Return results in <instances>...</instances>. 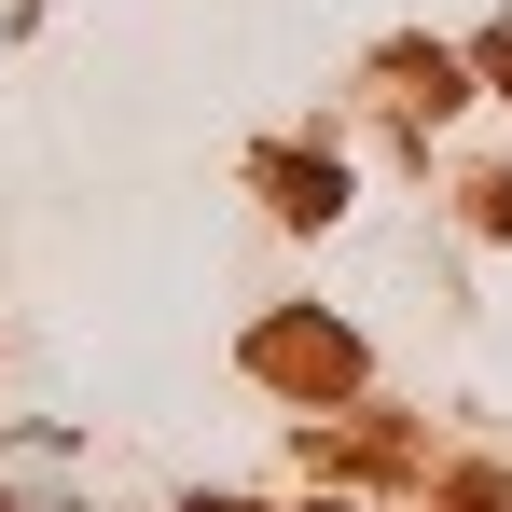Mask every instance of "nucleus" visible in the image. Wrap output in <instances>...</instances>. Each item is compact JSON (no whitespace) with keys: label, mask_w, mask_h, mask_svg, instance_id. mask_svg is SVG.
I'll return each mask as SVG.
<instances>
[{"label":"nucleus","mask_w":512,"mask_h":512,"mask_svg":"<svg viewBox=\"0 0 512 512\" xmlns=\"http://www.w3.org/2000/svg\"><path fill=\"white\" fill-rule=\"evenodd\" d=\"M263 374H291V388H346V374H360V346H346V333H305V319H277V333H263Z\"/></svg>","instance_id":"nucleus-1"},{"label":"nucleus","mask_w":512,"mask_h":512,"mask_svg":"<svg viewBox=\"0 0 512 512\" xmlns=\"http://www.w3.org/2000/svg\"><path fill=\"white\" fill-rule=\"evenodd\" d=\"M277 208H291V222H333L346 180H333V167H277Z\"/></svg>","instance_id":"nucleus-2"},{"label":"nucleus","mask_w":512,"mask_h":512,"mask_svg":"<svg viewBox=\"0 0 512 512\" xmlns=\"http://www.w3.org/2000/svg\"><path fill=\"white\" fill-rule=\"evenodd\" d=\"M194 512H263V499H194Z\"/></svg>","instance_id":"nucleus-3"},{"label":"nucleus","mask_w":512,"mask_h":512,"mask_svg":"<svg viewBox=\"0 0 512 512\" xmlns=\"http://www.w3.org/2000/svg\"><path fill=\"white\" fill-rule=\"evenodd\" d=\"M485 56H499V70H512V28H499V42H485Z\"/></svg>","instance_id":"nucleus-4"}]
</instances>
